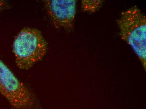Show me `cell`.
Masks as SVG:
<instances>
[{
  "label": "cell",
  "mask_w": 146,
  "mask_h": 109,
  "mask_svg": "<svg viewBox=\"0 0 146 109\" xmlns=\"http://www.w3.org/2000/svg\"><path fill=\"white\" fill-rule=\"evenodd\" d=\"M122 40L132 49L146 69V17L137 7L123 11L116 21Z\"/></svg>",
  "instance_id": "1"
},
{
  "label": "cell",
  "mask_w": 146,
  "mask_h": 109,
  "mask_svg": "<svg viewBox=\"0 0 146 109\" xmlns=\"http://www.w3.org/2000/svg\"><path fill=\"white\" fill-rule=\"evenodd\" d=\"M48 46L47 41L38 29L23 28L15 37L12 45L17 66L24 70L31 69L42 60Z\"/></svg>",
  "instance_id": "2"
},
{
  "label": "cell",
  "mask_w": 146,
  "mask_h": 109,
  "mask_svg": "<svg viewBox=\"0 0 146 109\" xmlns=\"http://www.w3.org/2000/svg\"><path fill=\"white\" fill-rule=\"evenodd\" d=\"M0 94L16 109H35L36 98L0 59Z\"/></svg>",
  "instance_id": "3"
},
{
  "label": "cell",
  "mask_w": 146,
  "mask_h": 109,
  "mask_svg": "<svg viewBox=\"0 0 146 109\" xmlns=\"http://www.w3.org/2000/svg\"><path fill=\"white\" fill-rule=\"evenodd\" d=\"M46 10L56 29L71 31L74 28L76 15V0H46Z\"/></svg>",
  "instance_id": "4"
},
{
  "label": "cell",
  "mask_w": 146,
  "mask_h": 109,
  "mask_svg": "<svg viewBox=\"0 0 146 109\" xmlns=\"http://www.w3.org/2000/svg\"><path fill=\"white\" fill-rule=\"evenodd\" d=\"M103 1L101 0H82L81 10L84 13L92 14L98 11L102 7Z\"/></svg>",
  "instance_id": "5"
},
{
  "label": "cell",
  "mask_w": 146,
  "mask_h": 109,
  "mask_svg": "<svg viewBox=\"0 0 146 109\" xmlns=\"http://www.w3.org/2000/svg\"><path fill=\"white\" fill-rule=\"evenodd\" d=\"M10 8V5L6 1L0 0V12L8 9Z\"/></svg>",
  "instance_id": "6"
}]
</instances>
